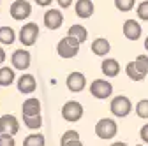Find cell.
Here are the masks:
<instances>
[{
	"mask_svg": "<svg viewBox=\"0 0 148 146\" xmlns=\"http://www.w3.org/2000/svg\"><path fill=\"white\" fill-rule=\"evenodd\" d=\"M74 9H76V16L81 18V20H88V18L94 16V2L92 0H78L76 5H74Z\"/></svg>",
	"mask_w": 148,
	"mask_h": 146,
	"instance_id": "obj_14",
	"label": "cell"
},
{
	"mask_svg": "<svg viewBox=\"0 0 148 146\" xmlns=\"http://www.w3.org/2000/svg\"><path fill=\"white\" fill-rule=\"evenodd\" d=\"M136 5V0H115V7L122 12H129L132 11Z\"/></svg>",
	"mask_w": 148,
	"mask_h": 146,
	"instance_id": "obj_26",
	"label": "cell"
},
{
	"mask_svg": "<svg viewBox=\"0 0 148 146\" xmlns=\"http://www.w3.org/2000/svg\"><path fill=\"white\" fill-rule=\"evenodd\" d=\"M125 74L129 76V79L131 81H143L146 76L145 74H141V72L138 70V67L134 65V62H129L127 63V67H125Z\"/></svg>",
	"mask_w": 148,
	"mask_h": 146,
	"instance_id": "obj_22",
	"label": "cell"
},
{
	"mask_svg": "<svg viewBox=\"0 0 148 146\" xmlns=\"http://www.w3.org/2000/svg\"><path fill=\"white\" fill-rule=\"evenodd\" d=\"M67 35H71V37H74L79 44H83V42L88 39V30H86L83 25H79V23H74V25L69 27Z\"/></svg>",
	"mask_w": 148,
	"mask_h": 146,
	"instance_id": "obj_18",
	"label": "cell"
},
{
	"mask_svg": "<svg viewBox=\"0 0 148 146\" xmlns=\"http://www.w3.org/2000/svg\"><path fill=\"white\" fill-rule=\"evenodd\" d=\"M21 113L23 116H37V115H41V100L39 99H27L21 106Z\"/></svg>",
	"mask_w": 148,
	"mask_h": 146,
	"instance_id": "obj_16",
	"label": "cell"
},
{
	"mask_svg": "<svg viewBox=\"0 0 148 146\" xmlns=\"http://www.w3.org/2000/svg\"><path fill=\"white\" fill-rule=\"evenodd\" d=\"M0 4H2V0H0Z\"/></svg>",
	"mask_w": 148,
	"mask_h": 146,
	"instance_id": "obj_38",
	"label": "cell"
},
{
	"mask_svg": "<svg viewBox=\"0 0 148 146\" xmlns=\"http://www.w3.org/2000/svg\"><path fill=\"white\" fill-rule=\"evenodd\" d=\"M145 49H146V51H148V37H146V39H145Z\"/></svg>",
	"mask_w": 148,
	"mask_h": 146,
	"instance_id": "obj_36",
	"label": "cell"
},
{
	"mask_svg": "<svg viewBox=\"0 0 148 146\" xmlns=\"http://www.w3.org/2000/svg\"><path fill=\"white\" fill-rule=\"evenodd\" d=\"M64 146H85V144L81 143V139H74V141H69V143H65Z\"/></svg>",
	"mask_w": 148,
	"mask_h": 146,
	"instance_id": "obj_32",
	"label": "cell"
},
{
	"mask_svg": "<svg viewBox=\"0 0 148 146\" xmlns=\"http://www.w3.org/2000/svg\"><path fill=\"white\" fill-rule=\"evenodd\" d=\"M109 109H111V115L116 116V118H125L131 115L132 111V102L129 97L125 95H116L109 104Z\"/></svg>",
	"mask_w": 148,
	"mask_h": 146,
	"instance_id": "obj_3",
	"label": "cell"
},
{
	"mask_svg": "<svg viewBox=\"0 0 148 146\" xmlns=\"http://www.w3.org/2000/svg\"><path fill=\"white\" fill-rule=\"evenodd\" d=\"M83 116V106L78 102V100H69L62 106V118L65 121H79Z\"/></svg>",
	"mask_w": 148,
	"mask_h": 146,
	"instance_id": "obj_7",
	"label": "cell"
},
{
	"mask_svg": "<svg viewBox=\"0 0 148 146\" xmlns=\"http://www.w3.org/2000/svg\"><path fill=\"white\" fill-rule=\"evenodd\" d=\"M18 39H20V42L25 46V48H30L37 42V39H39V25L34 23V21H28L21 27L20 33H18Z\"/></svg>",
	"mask_w": 148,
	"mask_h": 146,
	"instance_id": "obj_4",
	"label": "cell"
},
{
	"mask_svg": "<svg viewBox=\"0 0 148 146\" xmlns=\"http://www.w3.org/2000/svg\"><path fill=\"white\" fill-rule=\"evenodd\" d=\"M79 46H81V44H79L76 39H74V37H71V35H65V37L60 39L58 44H57V53H58L60 58L69 60V58H74V57L79 53Z\"/></svg>",
	"mask_w": 148,
	"mask_h": 146,
	"instance_id": "obj_1",
	"label": "cell"
},
{
	"mask_svg": "<svg viewBox=\"0 0 148 146\" xmlns=\"http://www.w3.org/2000/svg\"><path fill=\"white\" fill-rule=\"evenodd\" d=\"M136 146H143V144H136Z\"/></svg>",
	"mask_w": 148,
	"mask_h": 146,
	"instance_id": "obj_37",
	"label": "cell"
},
{
	"mask_svg": "<svg viewBox=\"0 0 148 146\" xmlns=\"http://www.w3.org/2000/svg\"><path fill=\"white\" fill-rule=\"evenodd\" d=\"M118 134V125L113 118H101L95 123V136L102 141L113 139Z\"/></svg>",
	"mask_w": 148,
	"mask_h": 146,
	"instance_id": "obj_2",
	"label": "cell"
},
{
	"mask_svg": "<svg viewBox=\"0 0 148 146\" xmlns=\"http://www.w3.org/2000/svg\"><path fill=\"white\" fill-rule=\"evenodd\" d=\"M18 90H20V93H32V92H35V88H37V81H35V78L32 76V74H23V76H20L18 78Z\"/></svg>",
	"mask_w": 148,
	"mask_h": 146,
	"instance_id": "obj_13",
	"label": "cell"
},
{
	"mask_svg": "<svg viewBox=\"0 0 148 146\" xmlns=\"http://www.w3.org/2000/svg\"><path fill=\"white\" fill-rule=\"evenodd\" d=\"M141 33H143V28H141V25L136 20H127L123 23V35H125V39L138 41L141 37Z\"/></svg>",
	"mask_w": 148,
	"mask_h": 146,
	"instance_id": "obj_12",
	"label": "cell"
},
{
	"mask_svg": "<svg viewBox=\"0 0 148 146\" xmlns=\"http://www.w3.org/2000/svg\"><path fill=\"white\" fill-rule=\"evenodd\" d=\"M23 123L30 130H39L42 127V118H41V115H37V116H23Z\"/></svg>",
	"mask_w": 148,
	"mask_h": 146,
	"instance_id": "obj_23",
	"label": "cell"
},
{
	"mask_svg": "<svg viewBox=\"0 0 148 146\" xmlns=\"http://www.w3.org/2000/svg\"><path fill=\"white\" fill-rule=\"evenodd\" d=\"M11 63L14 70H27L32 63V57L28 49H16L11 55Z\"/></svg>",
	"mask_w": 148,
	"mask_h": 146,
	"instance_id": "obj_8",
	"label": "cell"
},
{
	"mask_svg": "<svg viewBox=\"0 0 148 146\" xmlns=\"http://www.w3.org/2000/svg\"><path fill=\"white\" fill-rule=\"evenodd\" d=\"M16 41V32L11 27H0V44L9 46Z\"/></svg>",
	"mask_w": 148,
	"mask_h": 146,
	"instance_id": "obj_20",
	"label": "cell"
},
{
	"mask_svg": "<svg viewBox=\"0 0 148 146\" xmlns=\"http://www.w3.org/2000/svg\"><path fill=\"white\" fill-rule=\"evenodd\" d=\"M0 146H16L14 136H5V134H0Z\"/></svg>",
	"mask_w": 148,
	"mask_h": 146,
	"instance_id": "obj_29",
	"label": "cell"
},
{
	"mask_svg": "<svg viewBox=\"0 0 148 146\" xmlns=\"http://www.w3.org/2000/svg\"><path fill=\"white\" fill-rule=\"evenodd\" d=\"M101 70L108 78H116L120 74V63L115 58H104L102 63H101Z\"/></svg>",
	"mask_w": 148,
	"mask_h": 146,
	"instance_id": "obj_15",
	"label": "cell"
},
{
	"mask_svg": "<svg viewBox=\"0 0 148 146\" xmlns=\"http://www.w3.org/2000/svg\"><path fill=\"white\" fill-rule=\"evenodd\" d=\"M90 93H92V97L104 100V99L111 97V93H113V85L108 79H94L90 83Z\"/></svg>",
	"mask_w": 148,
	"mask_h": 146,
	"instance_id": "obj_6",
	"label": "cell"
},
{
	"mask_svg": "<svg viewBox=\"0 0 148 146\" xmlns=\"http://www.w3.org/2000/svg\"><path fill=\"white\" fill-rule=\"evenodd\" d=\"M65 85H67V88L71 90V92L79 93L86 86V76L83 74V72H79V70H74V72H71V74L67 76Z\"/></svg>",
	"mask_w": 148,
	"mask_h": 146,
	"instance_id": "obj_9",
	"label": "cell"
},
{
	"mask_svg": "<svg viewBox=\"0 0 148 146\" xmlns=\"http://www.w3.org/2000/svg\"><path fill=\"white\" fill-rule=\"evenodd\" d=\"M90 49H92V53H94V55H97V57H106V55L109 53V49H111V44H109L108 39L97 37V39H94Z\"/></svg>",
	"mask_w": 148,
	"mask_h": 146,
	"instance_id": "obj_17",
	"label": "cell"
},
{
	"mask_svg": "<svg viewBox=\"0 0 148 146\" xmlns=\"http://www.w3.org/2000/svg\"><path fill=\"white\" fill-rule=\"evenodd\" d=\"M136 14H138V18H139V20H143V21H148V0H143V2L138 5V9H136Z\"/></svg>",
	"mask_w": 148,
	"mask_h": 146,
	"instance_id": "obj_27",
	"label": "cell"
},
{
	"mask_svg": "<svg viewBox=\"0 0 148 146\" xmlns=\"http://www.w3.org/2000/svg\"><path fill=\"white\" fill-rule=\"evenodd\" d=\"M57 4L60 5V9H69L72 5V0H57Z\"/></svg>",
	"mask_w": 148,
	"mask_h": 146,
	"instance_id": "obj_31",
	"label": "cell"
},
{
	"mask_svg": "<svg viewBox=\"0 0 148 146\" xmlns=\"http://www.w3.org/2000/svg\"><path fill=\"white\" fill-rule=\"evenodd\" d=\"M16 79L12 67H0V86H11Z\"/></svg>",
	"mask_w": 148,
	"mask_h": 146,
	"instance_id": "obj_19",
	"label": "cell"
},
{
	"mask_svg": "<svg viewBox=\"0 0 148 146\" xmlns=\"http://www.w3.org/2000/svg\"><path fill=\"white\" fill-rule=\"evenodd\" d=\"M64 25V14L60 9H48L44 12V27L48 30H58Z\"/></svg>",
	"mask_w": 148,
	"mask_h": 146,
	"instance_id": "obj_11",
	"label": "cell"
},
{
	"mask_svg": "<svg viewBox=\"0 0 148 146\" xmlns=\"http://www.w3.org/2000/svg\"><path fill=\"white\" fill-rule=\"evenodd\" d=\"M111 146H129L127 143H123V141H116V143H113Z\"/></svg>",
	"mask_w": 148,
	"mask_h": 146,
	"instance_id": "obj_35",
	"label": "cell"
},
{
	"mask_svg": "<svg viewBox=\"0 0 148 146\" xmlns=\"http://www.w3.org/2000/svg\"><path fill=\"white\" fill-rule=\"evenodd\" d=\"M136 115L143 120H148V99H141L136 104Z\"/></svg>",
	"mask_w": 148,
	"mask_h": 146,
	"instance_id": "obj_25",
	"label": "cell"
},
{
	"mask_svg": "<svg viewBox=\"0 0 148 146\" xmlns=\"http://www.w3.org/2000/svg\"><path fill=\"white\" fill-rule=\"evenodd\" d=\"M20 132V121L14 115H4L0 116V134L5 136H16Z\"/></svg>",
	"mask_w": 148,
	"mask_h": 146,
	"instance_id": "obj_10",
	"label": "cell"
},
{
	"mask_svg": "<svg viewBox=\"0 0 148 146\" xmlns=\"http://www.w3.org/2000/svg\"><path fill=\"white\" fill-rule=\"evenodd\" d=\"M9 14L14 21L28 20L30 14H32V5H30L28 0H14L9 7Z\"/></svg>",
	"mask_w": 148,
	"mask_h": 146,
	"instance_id": "obj_5",
	"label": "cell"
},
{
	"mask_svg": "<svg viewBox=\"0 0 148 146\" xmlns=\"http://www.w3.org/2000/svg\"><path fill=\"white\" fill-rule=\"evenodd\" d=\"M134 65L138 67V70L141 74L148 76V55H138L136 60H134Z\"/></svg>",
	"mask_w": 148,
	"mask_h": 146,
	"instance_id": "obj_24",
	"label": "cell"
},
{
	"mask_svg": "<svg viewBox=\"0 0 148 146\" xmlns=\"http://www.w3.org/2000/svg\"><path fill=\"white\" fill-rule=\"evenodd\" d=\"M5 57H7V55H5V49H4L2 46H0V65H2V63L5 62Z\"/></svg>",
	"mask_w": 148,
	"mask_h": 146,
	"instance_id": "obj_34",
	"label": "cell"
},
{
	"mask_svg": "<svg viewBox=\"0 0 148 146\" xmlns=\"http://www.w3.org/2000/svg\"><path fill=\"white\" fill-rule=\"evenodd\" d=\"M51 2L53 0H35V4L41 5V7H48V5H51Z\"/></svg>",
	"mask_w": 148,
	"mask_h": 146,
	"instance_id": "obj_33",
	"label": "cell"
},
{
	"mask_svg": "<svg viewBox=\"0 0 148 146\" xmlns=\"http://www.w3.org/2000/svg\"><path fill=\"white\" fill-rule=\"evenodd\" d=\"M74 139H79V132H76V130H67V132H64V136L60 137V146H64L65 143L74 141Z\"/></svg>",
	"mask_w": 148,
	"mask_h": 146,
	"instance_id": "obj_28",
	"label": "cell"
},
{
	"mask_svg": "<svg viewBox=\"0 0 148 146\" xmlns=\"http://www.w3.org/2000/svg\"><path fill=\"white\" fill-rule=\"evenodd\" d=\"M23 146H46V139L42 134H30L23 139Z\"/></svg>",
	"mask_w": 148,
	"mask_h": 146,
	"instance_id": "obj_21",
	"label": "cell"
},
{
	"mask_svg": "<svg viewBox=\"0 0 148 146\" xmlns=\"http://www.w3.org/2000/svg\"><path fill=\"white\" fill-rule=\"evenodd\" d=\"M139 137H141V141H143L145 144H148V123H145V125L141 127V130H139Z\"/></svg>",
	"mask_w": 148,
	"mask_h": 146,
	"instance_id": "obj_30",
	"label": "cell"
}]
</instances>
